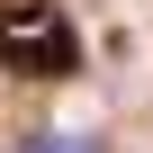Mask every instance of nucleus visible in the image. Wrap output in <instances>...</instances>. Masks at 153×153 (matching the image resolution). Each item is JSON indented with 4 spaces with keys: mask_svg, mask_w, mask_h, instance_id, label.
<instances>
[{
    "mask_svg": "<svg viewBox=\"0 0 153 153\" xmlns=\"http://www.w3.org/2000/svg\"><path fill=\"white\" fill-rule=\"evenodd\" d=\"M0 72H18V81H72L81 72V27L54 0H9L0 9Z\"/></svg>",
    "mask_w": 153,
    "mask_h": 153,
    "instance_id": "1",
    "label": "nucleus"
},
{
    "mask_svg": "<svg viewBox=\"0 0 153 153\" xmlns=\"http://www.w3.org/2000/svg\"><path fill=\"white\" fill-rule=\"evenodd\" d=\"M18 153H99V144H72V135H27Z\"/></svg>",
    "mask_w": 153,
    "mask_h": 153,
    "instance_id": "2",
    "label": "nucleus"
}]
</instances>
